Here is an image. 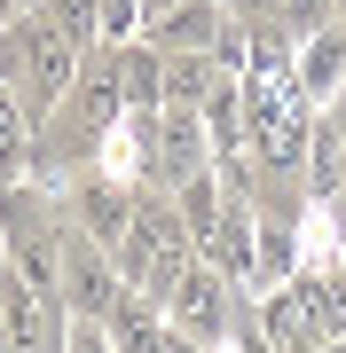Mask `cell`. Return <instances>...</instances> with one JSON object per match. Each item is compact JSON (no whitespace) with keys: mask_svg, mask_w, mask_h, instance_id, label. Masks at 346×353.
I'll use <instances>...</instances> for the list:
<instances>
[{"mask_svg":"<svg viewBox=\"0 0 346 353\" xmlns=\"http://www.w3.org/2000/svg\"><path fill=\"white\" fill-rule=\"evenodd\" d=\"M118 283L142 290V299H157L166 306V290L181 283V267L197 259V236H189V220H181V204L173 189H150L142 181L134 189V212H126V236H118Z\"/></svg>","mask_w":346,"mask_h":353,"instance_id":"1","label":"cell"},{"mask_svg":"<svg viewBox=\"0 0 346 353\" xmlns=\"http://www.w3.org/2000/svg\"><path fill=\"white\" fill-rule=\"evenodd\" d=\"M71 71H79V48H71V39L55 32L39 8L0 16V87H16V102L32 110V126L55 110V102H64Z\"/></svg>","mask_w":346,"mask_h":353,"instance_id":"2","label":"cell"},{"mask_svg":"<svg viewBox=\"0 0 346 353\" xmlns=\"http://www.w3.org/2000/svg\"><path fill=\"white\" fill-rule=\"evenodd\" d=\"M55 299H64L71 322H110V306L126 299L110 243H95L87 228H71V220H64V252H55Z\"/></svg>","mask_w":346,"mask_h":353,"instance_id":"3","label":"cell"},{"mask_svg":"<svg viewBox=\"0 0 346 353\" xmlns=\"http://www.w3.org/2000/svg\"><path fill=\"white\" fill-rule=\"evenodd\" d=\"M166 322H173L189 345H205V353L229 345V338H236V283L220 275L213 259H189L181 283L166 290Z\"/></svg>","mask_w":346,"mask_h":353,"instance_id":"4","label":"cell"},{"mask_svg":"<svg viewBox=\"0 0 346 353\" xmlns=\"http://www.w3.org/2000/svg\"><path fill=\"white\" fill-rule=\"evenodd\" d=\"M0 322H8V345L16 353H64V299L55 290H39L32 275H16L8 259H0Z\"/></svg>","mask_w":346,"mask_h":353,"instance_id":"5","label":"cell"},{"mask_svg":"<svg viewBox=\"0 0 346 353\" xmlns=\"http://www.w3.org/2000/svg\"><path fill=\"white\" fill-rule=\"evenodd\" d=\"M213 165L205 110H157V157H150V189H181L189 173Z\"/></svg>","mask_w":346,"mask_h":353,"instance_id":"6","label":"cell"},{"mask_svg":"<svg viewBox=\"0 0 346 353\" xmlns=\"http://www.w3.org/2000/svg\"><path fill=\"white\" fill-rule=\"evenodd\" d=\"M126 212H134V189H126V181H110L103 165H79L64 220H71V228H87L95 243H110V252H118V236H126Z\"/></svg>","mask_w":346,"mask_h":353,"instance_id":"7","label":"cell"},{"mask_svg":"<svg viewBox=\"0 0 346 353\" xmlns=\"http://www.w3.org/2000/svg\"><path fill=\"white\" fill-rule=\"evenodd\" d=\"M229 79H236V71L213 63L205 48H166V71H157V110H205Z\"/></svg>","mask_w":346,"mask_h":353,"instance_id":"8","label":"cell"},{"mask_svg":"<svg viewBox=\"0 0 346 353\" xmlns=\"http://www.w3.org/2000/svg\"><path fill=\"white\" fill-rule=\"evenodd\" d=\"M110 345L118 353H181V330L166 322V306H157V299H142V290H126V299H118L110 306Z\"/></svg>","mask_w":346,"mask_h":353,"instance_id":"9","label":"cell"},{"mask_svg":"<svg viewBox=\"0 0 346 353\" xmlns=\"http://www.w3.org/2000/svg\"><path fill=\"white\" fill-rule=\"evenodd\" d=\"M291 87L307 94V102H331L346 87V24H323L299 39V55H291Z\"/></svg>","mask_w":346,"mask_h":353,"instance_id":"10","label":"cell"},{"mask_svg":"<svg viewBox=\"0 0 346 353\" xmlns=\"http://www.w3.org/2000/svg\"><path fill=\"white\" fill-rule=\"evenodd\" d=\"M229 24H236L229 0H173V8L150 24V39H157V48H205V55H213Z\"/></svg>","mask_w":346,"mask_h":353,"instance_id":"11","label":"cell"},{"mask_svg":"<svg viewBox=\"0 0 346 353\" xmlns=\"http://www.w3.org/2000/svg\"><path fill=\"white\" fill-rule=\"evenodd\" d=\"M39 16H48V24L64 32L79 55H87V48H103V16H95V0H39Z\"/></svg>","mask_w":346,"mask_h":353,"instance_id":"12","label":"cell"},{"mask_svg":"<svg viewBox=\"0 0 346 353\" xmlns=\"http://www.w3.org/2000/svg\"><path fill=\"white\" fill-rule=\"evenodd\" d=\"M95 16H103V39H110V48L142 32V0H95Z\"/></svg>","mask_w":346,"mask_h":353,"instance_id":"13","label":"cell"},{"mask_svg":"<svg viewBox=\"0 0 346 353\" xmlns=\"http://www.w3.org/2000/svg\"><path fill=\"white\" fill-rule=\"evenodd\" d=\"M64 353H118L103 322H64Z\"/></svg>","mask_w":346,"mask_h":353,"instance_id":"14","label":"cell"},{"mask_svg":"<svg viewBox=\"0 0 346 353\" xmlns=\"http://www.w3.org/2000/svg\"><path fill=\"white\" fill-rule=\"evenodd\" d=\"M166 8H173V0H142V32H150V24H157Z\"/></svg>","mask_w":346,"mask_h":353,"instance_id":"15","label":"cell"},{"mask_svg":"<svg viewBox=\"0 0 346 353\" xmlns=\"http://www.w3.org/2000/svg\"><path fill=\"white\" fill-rule=\"evenodd\" d=\"M307 353H346V338H315V345H307Z\"/></svg>","mask_w":346,"mask_h":353,"instance_id":"16","label":"cell"},{"mask_svg":"<svg viewBox=\"0 0 346 353\" xmlns=\"http://www.w3.org/2000/svg\"><path fill=\"white\" fill-rule=\"evenodd\" d=\"M24 8H39V0H0V16H24Z\"/></svg>","mask_w":346,"mask_h":353,"instance_id":"17","label":"cell"}]
</instances>
